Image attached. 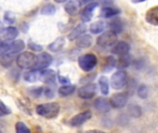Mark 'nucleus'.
Listing matches in <instances>:
<instances>
[{"label": "nucleus", "instance_id": "24", "mask_svg": "<svg viewBox=\"0 0 158 133\" xmlns=\"http://www.w3.org/2000/svg\"><path fill=\"white\" fill-rule=\"evenodd\" d=\"M64 44H65V39L63 37H59L48 45V49L51 52L56 53V52H59L60 50H61L62 47L64 46Z\"/></svg>", "mask_w": 158, "mask_h": 133}, {"label": "nucleus", "instance_id": "8", "mask_svg": "<svg viewBox=\"0 0 158 133\" xmlns=\"http://www.w3.org/2000/svg\"><path fill=\"white\" fill-rule=\"evenodd\" d=\"M127 94L126 93H115L112 96L110 103L112 107L114 108H123L127 103Z\"/></svg>", "mask_w": 158, "mask_h": 133}, {"label": "nucleus", "instance_id": "28", "mask_svg": "<svg viewBox=\"0 0 158 133\" xmlns=\"http://www.w3.org/2000/svg\"><path fill=\"white\" fill-rule=\"evenodd\" d=\"M110 28H111V31L112 32H114V33H120V32H122V31H123V23H122V21L119 20V19H115V20H114V21H111V23H110Z\"/></svg>", "mask_w": 158, "mask_h": 133}, {"label": "nucleus", "instance_id": "44", "mask_svg": "<svg viewBox=\"0 0 158 133\" xmlns=\"http://www.w3.org/2000/svg\"><path fill=\"white\" fill-rule=\"evenodd\" d=\"M146 0H132L133 3H141V2H144Z\"/></svg>", "mask_w": 158, "mask_h": 133}, {"label": "nucleus", "instance_id": "3", "mask_svg": "<svg viewBox=\"0 0 158 133\" xmlns=\"http://www.w3.org/2000/svg\"><path fill=\"white\" fill-rule=\"evenodd\" d=\"M98 59L95 55L93 54H86L84 55H81L78 59V64L80 69L86 72L91 71L95 66H97Z\"/></svg>", "mask_w": 158, "mask_h": 133}, {"label": "nucleus", "instance_id": "17", "mask_svg": "<svg viewBox=\"0 0 158 133\" xmlns=\"http://www.w3.org/2000/svg\"><path fill=\"white\" fill-rule=\"evenodd\" d=\"M87 31V26L86 24L84 23H80V24H78L68 35V38L69 40L71 41H73L75 39H78L80 36L83 35V33Z\"/></svg>", "mask_w": 158, "mask_h": 133}, {"label": "nucleus", "instance_id": "11", "mask_svg": "<svg viewBox=\"0 0 158 133\" xmlns=\"http://www.w3.org/2000/svg\"><path fill=\"white\" fill-rule=\"evenodd\" d=\"M98 3L96 2H92L90 4H88L83 10L81 11V20L84 22H89L91 19H92V15L94 10H96V8L98 7Z\"/></svg>", "mask_w": 158, "mask_h": 133}, {"label": "nucleus", "instance_id": "43", "mask_svg": "<svg viewBox=\"0 0 158 133\" xmlns=\"http://www.w3.org/2000/svg\"><path fill=\"white\" fill-rule=\"evenodd\" d=\"M4 24H3V22L0 21V34H1L2 32H3V31H4Z\"/></svg>", "mask_w": 158, "mask_h": 133}, {"label": "nucleus", "instance_id": "30", "mask_svg": "<svg viewBox=\"0 0 158 133\" xmlns=\"http://www.w3.org/2000/svg\"><path fill=\"white\" fill-rule=\"evenodd\" d=\"M128 113L132 117H139L142 114V110L138 104H130L128 106Z\"/></svg>", "mask_w": 158, "mask_h": 133}, {"label": "nucleus", "instance_id": "4", "mask_svg": "<svg viewBox=\"0 0 158 133\" xmlns=\"http://www.w3.org/2000/svg\"><path fill=\"white\" fill-rule=\"evenodd\" d=\"M127 84V74L124 70H118L111 77V86L114 90L123 89Z\"/></svg>", "mask_w": 158, "mask_h": 133}, {"label": "nucleus", "instance_id": "41", "mask_svg": "<svg viewBox=\"0 0 158 133\" xmlns=\"http://www.w3.org/2000/svg\"><path fill=\"white\" fill-rule=\"evenodd\" d=\"M84 133H106L104 131H102V130H97V129H93V130H89V131H86Z\"/></svg>", "mask_w": 158, "mask_h": 133}, {"label": "nucleus", "instance_id": "38", "mask_svg": "<svg viewBox=\"0 0 158 133\" xmlns=\"http://www.w3.org/2000/svg\"><path fill=\"white\" fill-rule=\"evenodd\" d=\"M28 47L34 51V52H40L43 50V46L40 45V44H35V43H29L28 44Z\"/></svg>", "mask_w": 158, "mask_h": 133}, {"label": "nucleus", "instance_id": "29", "mask_svg": "<svg viewBox=\"0 0 158 133\" xmlns=\"http://www.w3.org/2000/svg\"><path fill=\"white\" fill-rule=\"evenodd\" d=\"M99 84H100V87H101L102 93L103 95H107L109 93V82H108V79L105 76H102L99 79Z\"/></svg>", "mask_w": 158, "mask_h": 133}, {"label": "nucleus", "instance_id": "20", "mask_svg": "<svg viewBox=\"0 0 158 133\" xmlns=\"http://www.w3.org/2000/svg\"><path fill=\"white\" fill-rule=\"evenodd\" d=\"M92 44V37L89 34L80 36L76 41V45L80 48H88Z\"/></svg>", "mask_w": 158, "mask_h": 133}, {"label": "nucleus", "instance_id": "40", "mask_svg": "<svg viewBox=\"0 0 158 133\" xmlns=\"http://www.w3.org/2000/svg\"><path fill=\"white\" fill-rule=\"evenodd\" d=\"M58 79H59L60 83H63V84H66V85L69 83V79H67V78H64L62 76H58Z\"/></svg>", "mask_w": 158, "mask_h": 133}, {"label": "nucleus", "instance_id": "27", "mask_svg": "<svg viewBox=\"0 0 158 133\" xmlns=\"http://www.w3.org/2000/svg\"><path fill=\"white\" fill-rule=\"evenodd\" d=\"M75 91V86L74 85H70V84H67V85H63L61 86L60 89H59V94L62 97H66V96H69L71 94H73Z\"/></svg>", "mask_w": 158, "mask_h": 133}, {"label": "nucleus", "instance_id": "42", "mask_svg": "<svg viewBox=\"0 0 158 133\" xmlns=\"http://www.w3.org/2000/svg\"><path fill=\"white\" fill-rule=\"evenodd\" d=\"M81 2V4H90L92 3L94 0H79Z\"/></svg>", "mask_w": 158, "mask_h": 133}, {"label": "nucleus", "instance_id": "39", "mask_svg": "<svg viewBox=\"0 0 158 133\" xmlns=\"http://www.w3.org/2000/svg\"><path fill=\"white\" fill-rule=\"evenodd\" d=\"M44 93H45L46 96H48V97H49V98L53 97V95H54V92H53L51 89H49V88H47V89H45Z\"/></svg>", "mask_w": 158, "mask_h": 133}, {"label": "nucleus", "instance_id": "7", "mask_svg": "<svg viewBox=\"0 0 158 133\" xmlns=\"http://www.w3.org/2000/svg\"><path fill=\"white\" fill-rule=\"evenodd\" d=\"M97 93V85L95 83H89L78 90V96L82 99H91Z\"/></svg>", "mask_w": 158, "mask_h": 133}, {"label": "nucleus", "instance_id": "46", "mask_svg": "<svg viewBox=\"0 0 158 133\" xmlns=\"http://www.w3.org/2000/svg\"><path fill=\"white\" fill-rule=\"evenodd\" d=\"M0 133H2V132H1V130H0Z\"/></svg>", "mask_w": 158, "mask_h": 133}, {"label": "nucleus", "instance_id": "26", "mask_svg": "<svg viewBox=\"0 0 158 133\" xmlns=\"http://www.w3.org/2000/svg\"><path fill=\"white\" fill-rule=\"evenodd\" d=\"M116 60L115 58L113 56V55H110L106 58V61L103 65V69H102V71L103 72H109L111 71L114 68H115L116 66Z\"/></svg>", "mask_w": 158, "mask_h": 133}, {"label": "nucleus", "instance_id": "15", "mask_svg": "<svg viewBox=\"0 0 158 133\" xmlns=\"http://www.w3.org/2000/svg\"><path fill=\"white\" fill-rule=\"evenodd\" d=\"M40 81L47 84H54L56 81V73L52 70H44L41 71Z\"/></svg>", "mask_w": 158, "mask_h": 133}, {"label": "nucleus", "instance_id": "45", "mask_svg": "<svg viewBox=\"0 0 158 133\" xmlns=\"http://www.w3.org/2000/svg\"><path fill=\"white\" fill-rule=\"evenodd\" d=\"M66 1H68V0H55L56 3H64Z\"/></svg>", "mask_w": 158, "mask_h": 133}, {"label": "nucleus", "instance_id": "22", "mask_svg": "<svg viewBox=\"0 0 158 133\" xmlns=\"http://www.w3.org/2000/svg\"><path fill=\"white\" fill-rule=\"evenodd\" d=\"M105 28H106V23L104 21H95V22H93V23L90 24L89 31L93 34H99L102 32H103L105 30Z\"/></svg>", "mask_w": 158, "mask_h": 133}, {"label": "nucleus", "instance_id": "13", "mask_svg": "<svg viewBox=\"0 0 158 133\" xmlns=\"http://www.w3.org/2000/svg\"><path fill=\"white\" fill-rule=\"evenodd\" d=\"M94 106L101 113H107V112L110 111V109L112 107L110 101L108 99L104 98V97H99L94 102Z\"/></svg>", "mask_w": 158, "mask_h": 133}, {"label": "nucleus", "instance_id": "6", "mask_svg": "<svg viewBox=\"0 0 158 133\" xmlns=\"http://www.w3.org/2000/svg\"><path fill=\"white\" fill-rule=\"evenodd\" d=\"M52 56L48 53L42 52L37 55L36 59V64L33 70H44L48 66H49L52 63Z\"/></svg>", "mask_w": 158, "mask_h": 133}, {"label": "nucleus", "instance_id": "21", "mask_svg": "<svg viewBox=\"0 0 158 133\" xmlns=\"http://www.w3.org/2000/svg\"><path fill=\"white\" fill-rule=\"evenodd\" d=\"M25 47V44L23 40H15L13 42H10V54H18L22 52Z\"/></svg>", "mask_w": 158, "mask_h": 133}, {"label": "nucleus", "instance_id": "36", "mask_svg": "<svg viewBox=\"0 0 158 133\" xmlns=\"http://www.w3.org/2000/svg\"><path fill=\"white\" fill-rule=\"evenodd\" d=\"M4 21H5V22H7V23H9V24H12V23L15 22L16 17H15V15H14L12 12L7 11V12L4 14Z\"/></svg>", "mask_w": 158, "mask_h": 133}, {"label": "nucleus", "instance_id": "25", "mask_svg": "<svg viewBox=\"0 0 158 133\" xmlns=\"http://www.w3.org/2000/svg\"><path fill=\"white\" fill-rule=\"evenodd\" d=\"M131 56L127 54V55H122L120 56L117 64H116V66L119 69V70H123V69H126L127 66L131 64Z\"/></svg>", "mask_w": 158, "mask_h": 133}, {"label": "nucleus", "instance_id": "18", "mask_svg": "<svg viewBox=\"0 0 158 133\" xmlns=\"http://www.w3.org/2000/svg\"><path fill=\"white\" fill-rule=\"evenodd\" d=\"M120 13V10L114 7H104L101 10V16L105 19H109L112 17H114Z\"/></svg>", "mask_w": 158, "mask_h": 133}, {"label": "nucleus", "instance_id": "23", "mask_svg": "<svg viewBox=\"0 0 158 133\" xmlns=\"http://www.w3.org/2000/svg\"><path fill=\"white\" fill-rule=\"evenodd\" d=\"M14 60H15L14 54H7V55L0 56V65H1L3 68H10V66H12Z\"/></svg>", "mask_w": 158, "mask_h": 133}, {"label": "nucleus", "instance_id": "14", "mask_svg": "<svg viewBox=\"0 0 158 133\" xmlns=\"http://www.w3.org/2000/svg\"><path fill=\"white\" fill-rule=\"evenodd\" d=\"M129 50H130L129 44H128L127 43H126V42L121 41V42L116 43V44L114 45V47H113V49H112V52H113V54H114V55H117L122 56V55H127L128 52H129Z\"/></svg>", "mask_w": 158, "mask_h": 133}, {"label": "nucleus", "instance_id": "34", "mask_svg": "<svg viewBox=\"0 0 158 133\" xmlns=\"http://www.w3.org/2000/svg\"><path fill=\"white\" fill-rule=\"evenodd\" d=\"M44 92V88L42 87H34V88H30L29 89V93L31 96L36 98V97H39Z\"/></svg>", "mask_w": 158, "mask_h": 133}, {"label": "nucleus", "instance_id": "35", "mask_svg": "<svg viewBox=\"0 0 158 133\" xmlns=\"http://www.w3.org/2000/svg\"><path fill=\"white\" fill-rule=\"evenodd\" d=\"M10 113H11L10 109L1 100H0V117L5 116L7 115H10Z\"/></svg>", "mask_w": 158, "mask_h": 133}, {"label": "nucleus", "instance_id": "12", "mask_svg": "<svg viewBox=\"0 0 158 133\" xmlns=\"http://www.w3.org/2000/svg\"><path fill=\"white\" fill-rule=\"evenodd\" d=\"M2 34V38L5 42H12L13 40L18 37L19 35V30L14 26H9L4 29Z\"/></svg>", "mask_w": 158, "mask_h": 133}, {"label": "nucleus", "instance_id": "33", "mask_svg": "<svg viewBox=\"0 0 158 133\" xmlns=\"http://www.w3.org/2000/svg\"><path fill=\"white\" fill-rule=\"evenodd\" d=\"M10 43L9 42L0 43V56L10 54Z\"/></svg>", "mask_w": 158, "mask_h": 133}, {"label": "nucleus", "instance_id": "31", "mask_svg": "<svg viewBox=\"0 0 158 133\" xmlns=\"http://www.w3.org/2000/svg\"><path fill=\"white\" fill-rule=\"evenodd\" d=\"M40 12L42 15H46V16L53 15L56 12V7L53 4H46L45 6L42 7Z\"/></svg>", "mask_w": 158, "mask_h": 133}, {"label": "nucleus", "instance_id": "16", "mask_svg": "<svg viewBox=\"0 0 158 133\" xmlns=\"http://www.w3.org/2000/svg\"><path fill=\"white\" fill-rule=\"evenodd\" d=\"M145 19L148 23L158 26V7H153L150 9L146 13Z\"/></svg>", "mask_w": 158, "mask_h": 133}, {"label": "nucleus", "instance_id": "37", "mask_svg": "<svg viewBox=\"0 0 158 133\" xmlns=\"http://www.w3.org/2000/svg\"><path fill=\"white\" fill-rule=\"evenodd\" d=\"M138 95L141 99H146L148 96V88L146 85H140L138 89Z\"/></svg>", "mask_w": 158, "mask_h": 133}, {"label": "nucleus", "instance_id": "10", "mask_svg": "<svg viewBox=\"0 0 158 133\" xmlns=\"http://www.w3.org/2000/svg\"><path fill=\"white\" fill-rule=\"evenodd\" d=\"M81 8V2L79 0H69L66 3L64 10L70 16H76Z\"/></svg>", "mask_w": 158, "mask_h": 133}, {"label": "nucleus", "instance_id": "2", "mask_svg": "<svg viewBox=\"0 0 158 133\" xmlns=\"http://www.w3.org/2000/svg\"><path fill=\"white\" fill-rule=\"evenodd\" d=\"M37 55L32 52H23L16 57L17 66L21 69H34L36 64Z\"/></svg>", "mask_w": 158, "mask_h": 133}, {"label": "nucleus", "instance_id": "5", "mask_svg": "<svg viewBox=\"0 0 158 133\" xmlns=\"http://www.w3.org/2000/svg\"><path fill=\"white\" fill-rule=\"evenodd\" d=\"M117 41V35L112 31H108L103 32L102 35H100L97 39L98 45L102 47H109L116 44Z\"/></svg>", "mask_w": 158, "mask_h": 133}, {"label": "nucleus", "instance_id": "32", "mask_svg": "<svg viewBox=\"0 0 158 133\" xmlns=\"http://www.w3.org/2000/svg\"><path fill=\"white\" fill-rule=\"evenodd\" d=\"M16 133H31L30 128L23 122H17L15 126Z\"/></svg>", "mask_w": 158, "mask_h": 133}, {"label": "nucleus", "instance_id": "1", "mask_svg": "<svg viewBox=\"0 0 158 133\" xmlns=\"http://www.w3.org/2000/svg\"><path fill=\"white\" fill-rule=\"evenodd\" d=\"M60 104L58 103H47V104H42L36 106V113L37 115L48 118L51 119L56 117L59 113H60Z\"/></svg>", "mask_w": 158, "mask_h": 133}, {"label": "nucleus", "instance_id": "19", "mask_svg": "<svg viewBox=\"0 0 158 133\" xmlns=\"http://www.w3.org/2000/svg\"><path fill=\"white\" fill-rule=\"evenodd\" d=\"M41 71L37 70H31L24 74V80L28 82H35L40 81L41 78Z\"/></svg>", "mask_w": 158, "mask_h": 133}, {"label": "nucleus", "instance_id": "9", "mask_svg": "<svg viewBox=\"0 0 158 133\" xmlns=\"http://www.w3.org/2000/svg\"><path fill=\"white\" fill-rule=\"evenodd\" d=\"M91 116H92V113L89 110L85 111L83 113H79L71 119L70 124L73 127H79L82 124H84L85 122H87L88 120H89L91 118Z\"/></svg>", "mask_w": 158, "mask_h": 133}]
</instances>
